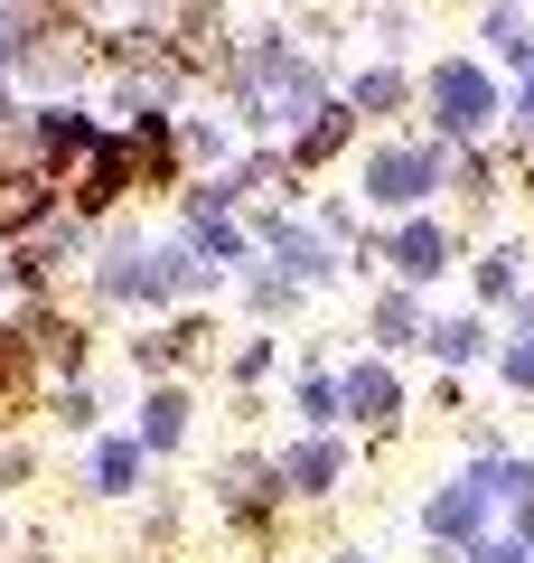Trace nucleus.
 Wrapping results in <instances>:
<instances>
[{"label":"nucleus","instance_id":"obj_12","mask_svg":"<svg viewBox=\"0 0 534 563\" xmlns=\"http://www.w3.org/2000/svg\"><path fill=\"white\" fill-rule=\"evenodd\" d=\"M376 339H385V347H413V339H422V310L403 301V291H385V301H376Z\"/></svg>","mask_w":534,"mask_h":563},{"label":"nucleus","instance_id":"obj_18","mask_svg":"<svg viewBox=\"0 0 534 563\" xmlns=\"http://www.w3.org/2000/svg\"><path fill=\"white\" fill-rule=\"evenodd\" d=\"M507 376H515V385H534V339H525V347H507Z\"/></svg>","mask_w":534,"mask_h":563},{"label":"nucleus","instance_id":"obj_15","mask_svg":"<svg viewBox=\"0 0 534 563\" xmlns=\"http://www.w3.org/2000/svg\"><path fill=\"white\" fill-rule=\"evenodd\" d=\"M132 470H141V442H103L94 451V488H122Z\"/></svg>","mask_w":534,"mask_h":563},{"label":"nucleus","instance_id":"obj_4","mask_svg":"<svg viewBox=\"0 0 534 563\" xmlns=\"http://www.w3.org/2000/svg\"><path fill=\"white\" fill-rule=\"evenodd\" d=\"M122 198H141V161H132V132H122V122H113V132L94 141V161H85L76 179H66V207L103 225V217H113Z\"/></svg>","mask_w":534,"mask_h":563},{"label":"nucleus","instance_id":"obj_11","mask_svg":"<svg viewBox=\"0 0 534 563\" xmlns=\"http://www.w3.org/2000/svg\"><path fill=\"white\" fill-rule=\"evenodd\" d=\"M281 479H291V488H329L337 479V442H300L291 461H281Z\"/></svg>","mask_w":534,"mask_h":563},{"label":"nucleus","instance_id":"obj_6","mask_svg":"<svg viewBox=\"0 0 534 563\" xmlns=\"http://www.w3.org/2000/svg\"><path fill=\"white\" fill-rule=\"evenodd\" d=\"M347 141H356V103H347V95H329V103H319V113L300 122L291 141H281V151H291V169L310 179V169H319V161H337Z\"/></svg>","mask_w":534,"mask_h":563},{"label":"nucleus","instance_id":"obj_1","mask_svg":"<svg viewBox=\"0 0 534 563\" xmlns=\"http://www.w3.org/2000/svg\"><path fill=\"white\" fill-rule=\"evenodd\" d=\"M216 85H225V113H235V132H254V141H291L300 122L319 113V103L337 95V76H329V57H319L310 38H291L281 20H254V29H235V57L216 66Z\"/></svg>","mask_w":534,"mask_h":563},{"label":"nucleus","instance_id":"obj_10","mask_svg":"<svg viewBox=\"0 0 534 563\" xmlns=\"http://www.w3.org/2000/svg\"><path fill=\"white\" fill-rule=\"evenodd\" d=\"M337 385H347V413H366V422L394 413V376H385V366H347Z\"/></svg>","mask_w":534,"mask_h":563},{"label":"nucleus","instance_id":"obj_9","mask_svg":"<svg viewBox=\"0 0 534 563\" xmlns=\"http://www.w3.org/2000/svg\"><path fill=\"white\" fill-rule=\"evenodd\" d=\"M188 442V395L178 385H151V404H141V451H169Z\"/></svg>","mask_w":534,"mask_h":563},{"label":"nucleus","instance_id":"obj_5","mask_svg":"<svg viewBox=\"0 0 534 563\" xmlns=\"http://www.w3.org/2000/svg\"><path fill=\"white\" fill-rule=\"evenodd\" d=\"M337 95L356 103V122H394L403 103L422 95V76H403V57H376V66H356V76L337 85Z\"/></svg>","mask_w":534,"mask_h":563},{"label":"nucleus","instance_id":"obj_8","mask_svg":"<svg viewBox=\"0 0 534 563\" xmlns=\"http://www.w3.org/2000/svg\"><path fill=\"white\" fill-rule=\"evenodd\" d=\"M385 254H394V273H403V282H432V273H450V235H441L432 217H403Z\"/></svg>","mask_w":534,"mask_h":563},{"label":"nucleus","instance_id":"obj_2","mask_svg":"<svg viewBox=\"0 0 534 563\" xmlns=\"http://www.w3.org/2000/svg\"><path fill=\"white\" fill-rule=\"evenodd\" d=\"M422 103H432V141H478L507 113V95H497V76L478 57H441L432 76H422Z\"/></svg>","mask_w":534,"mask_h":563},{"label":"nucleus","instance_id":"obj_16","mask_svg":"<svg viewBox=\"0 0 534 563\" xmlns=\"http://www.w3.org/2000/svg\"><path fill=\"white\" fill-rule=\"evenodd\" d=\"M432 347H441V357H478L488 329H478V320H450V329H432Z\"/></svg>","mask_w":534,"mask_h":563},{"label":"nucleus","instance_id":"obj_13","mask_svg":"<svg viewBox=\"0 0 534 563\" xmlns=\"http://www.w3.org/2000/svg\"><path fill=\"white\" fill-rule=\"evenodd\" d=\"M178 141H188V161H198V169H216V161H225V122H207V113L178 122Z\"/></svg>","mask_w":534,"mask_h":563},{"label":"nucleus","instance_id":"obj_17","mask_svg":"<svg viewBox=\"0 0 534 563\" xmlns=\"http://www.w3.org/2000/svg\"><path fill=\"white\" fill-rule=\"evenodd\" d=\"M20 47H10V38H0V122H10V113H20Z\"/></svg>","mask_w":534,"mask_h":563},{"label":"nucleus","instance_id":"obj_7","mask_svg":"<svg viewBox=\"0 0 534 563\" xmlns=\"http://www.w3.org/2000/svg\"><path fill=\"white\" fill-rule=\"evenodd\" d=\"M478 47H488L497 66H515V76H534V20L515 0H488V10H478Z\"/></svg>","mask_w":534,"mask_h":563},{"label":"nucleus","instance_id":"obj_3","mask_svg":"<svg viewBox=\"0 0 534 563\" xmlns=\"http://www.w3.org/2000/svg\"><path fill=\"white\" fill-rule=\"evenodd\" d=\"M450 169V141H376L366 151V198L376 207H422Z\"/></svg>","mask_w":534,"mask_h":563},{"label":"nucleus","instance_id":"obj_14","mask_svg":"<svg viewBox=\"0 0 534 563\" xmlns=\"http://www.w3.org/2000/svg\"><path fill=\"white\" fill-rule=\"evenodd\" d=\"M366 20H376V47H385V57H403V38H413V10H403V0H376Z\"/></svg>","mask_w":534,"mask_h":563},{"label":"nucleus","instance_id":"obj_19","mask_svg":"<svg viewBox=\"0 0 534 563\" xmlns=\"http://www.w3.org/2000/svg\"><path fill=\"white\" fill-rule=\"evenodd\" d=\"M515 122H525V132H534V76H525V95H515Z\"/></svg>","mask_w":534,"mask_h":563}]
</instances>
